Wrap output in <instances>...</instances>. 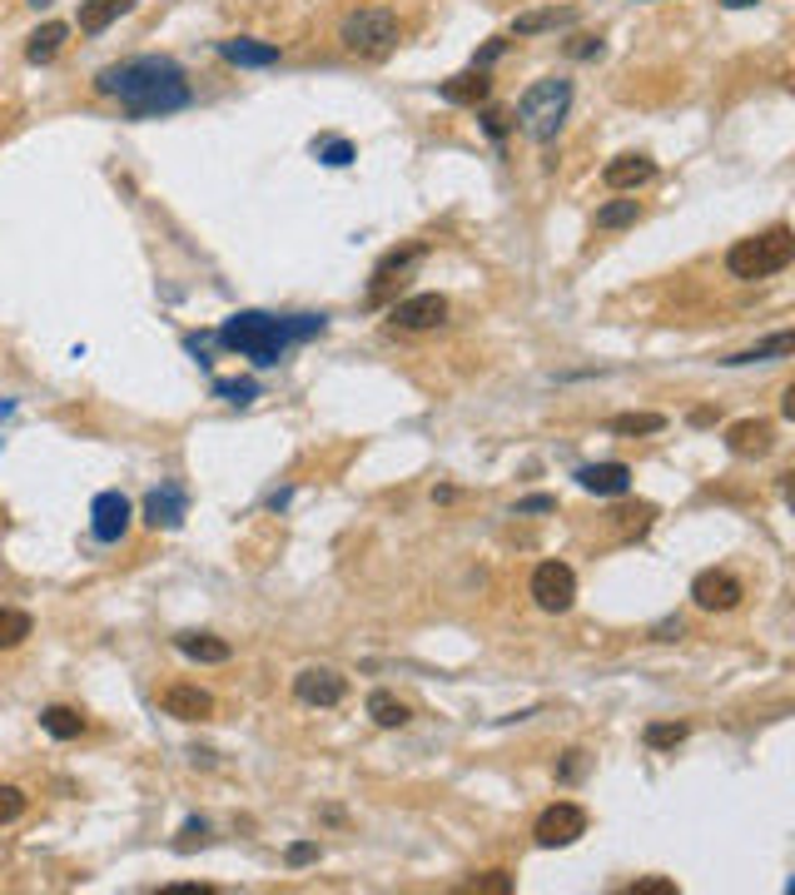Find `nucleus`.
Segmentation results:
<instances>
[{
  "instance_id": "nucleus-1",
  "label": "nucleus",
  "mask_w": 795,
  "mask_h": 895,
  "mask_svg": "<svg viewBox=\"0 0 795 895\" xmlns=\"http://www.w3.org/2000/svg\"><path fill=\"white\" fill-rule=\"evenodd\" d=\"M94 90L105 100H119L129 119H154V115H175L189 105V80L169 55H135L105 65L94 75Z\"/></svg>"
},
{
  "instance_id": "nucleus-2",
  "label": "nucleus",
  "mask_w": 795,
  "mask_h": 895,
  "mask_svg": "<svg viewBox=\"0 0 795 895\" xmlns=\"http://www.w3.org/2000/svg\"><path fill=\"white\" fill-rule=\"evenodd\" d=\"M314 333H324V314L274 318V314H258V308H244V314L224 318L219 343L229 349V354H244V358H254L258 368H269V364H279V358L289 354V343L314 339Z\"/></svg>"
},
{
  "instance_id": "nucleus-3",
  "label": "nucleus",
  "mask_w": 795,
  "mask_h": 895,
  "mask_svg": "<svg viewBox=\"0 0 795 895\" xmlns=\"http://www.w3.org/2000/svg\"><path fill=\"white\" fill-rule=\"evenodd\" d=\"M795 260V235H791V224H775V229H766V235L756 239H736L731 244V254H725V269H731V279H771V274L791 269Z\"/></svg>"
},
{
  "instance_id": "nucleus-4",
  "label": "nucleus",
  "mask_w": 795,
  "mask_h": 895,
  "mask_svg": "<svg viewBox=\"0 0 795 895\" xmlns=\"http://www.w3.org/2000/svg\"><path fill=\"white\" fill-rule=\"evenodd\" d=\"M567 110H572V80L552 75V80H538L522 100H517V125H522L538 144H547V140H557Z\"/></svg>"
},
{
  "instance_id": "nucleus-5",
  "label": "nucleus",
  "mask_w": 795,
  "mask_h": 895,
  "mask_svg": "<svg viewBox=\"0 0 795 895\" xmlns=\"http://www.w3.org/2000/svg\"><path fill=\"white\" fill-rule=\"evenodd\" d=\"M339 40L358 60H388L398 50V15L383 11V5H363V11L343 15Z\"/></svg>"
},
{
  "instance_id": "nucleus-6",
  "label": "nucleus",
  "mask_w": 795,
  "mask_h": 895,
  "mask_svg": "<svg viewBox=\"0 0 795 895\" xmlns=\"http://www.w3.org/2000/svg\"><path fill=\"white\" fill-rule=\"evenodd\" d=\"M582 836H586V811L577 802H552L547 811L538 816V825H532V841H538L542 850L577 846Z\"/></svg>"
},
{
  "instance_id": "nucleus-7",
  "label": "nucleus",
  "mask_w": 795,
  "mask_h": 895,
  "mask_svg": "<svg viewBox=\"0 0 795 895\" xmlns=\"http://www.w3.org/2000/svg\"><path fill=\"white\" fill-rule=\"evenodd\" d=\"M741 597H746V588H741V578L725 572V567H706V572H696V582H691V602H696L702 613H736Z\"/></svg>"
},
{
  "instance_id": "nucleus-8",
  "label": "nucleus",
  "mask_w": 795,
  "mask_h": 895,
  "mask_svg": "<svg viewBox=\"0 0 795 895\" xmlns=\"http://www.w3.org/2000/svg\"><path fill=\"white\" fill-rule=\"evenodd\" d=\"M532 602L542 613H567L577 602V572L567 563H542L532 572Z\"/></svg>"
},
{
  "instance_id": "nucleus-9",
  "label": "nucleus",
  "mask_w": 795,
  "mask_h": 895,
  "mask_svg": "<svg viewBox=\"0 0 795 895\" xmlns=\"http://www.w3.org/2000/svg\"><path fill=\"white\" fill-rule=\"evenodd\" d=\"M293 696L304 707H339L343 696H349V677L333 667H304L293 677Z\"/></svg>"
},
{
  "instance_id": "nucleus-10",
  "label": "nucleus",
  "mask_w": 795,
  "mask_h": 895,
  "mask_svg": "<svg viewBox=\"0 0 795 895\" xmlns=\"http://www.w3.org/2000/svg\"><path fill=\"white\" fill-rule=\"evenodd\" d=\"M393 324L403 333H428L447 324V299L443 294H413L403 304H393Z\"/></svg>"
},
{
  "instance_id": "nucleus-11",
  "label": "nucleus",
  "mask_w": 795,
  "mask_h": 895,
  "mask_svg": "<svg viewBox=\"0 0 795 895\" xmlns=\"http://www.w3.org/2000/svg\"><path fill=\"white\" fill-rule=\"evenodd\" d=\"M160 707H164V717H175V721H204V717H214V696L194 682H175V686H164Z\"/></svg>"
},
{
  "instance_id": "nucleus-12",
  "label": "nucleus",
  "mask_w": 795,
  "mask_h": 895,
  "mask_svg": "<svg viewBox=\"0 0 795 895\" xmlns=\"http://www.w3.org/2000/svg\"><path fill=\"white\" fill-rule=\"evenodd\" d=\"M656 179V160H646V154H617V160H607V169H602V185L617 189V194H636L642 185H652Z\"/></svg>"
},
{
  "instance_id": "nucleus-13",
  "label": "nucleus",
  "mask_w": 795,
  "mask_h": 895,
  "mask_svg": "<svg viewBox=\"0 0 795 895\" xmlns=\"http://www.w3.org/2000/svg\"><path fill=\"white\" fill-rule=\"evenodd\" d=\"M90 532L100 542H119L129 532V497L125 493H100L90 503Z\"/></svg>"
},
{
  "instance_id": "nucleus-14",
  "label": "nucleus",
  "mask_w": 795,
  "mask_h": 895,
  "mask_svg": "<svg viewBox=\"0 0 795 895\" xmlns=\"http://www.w3.org/2000/svg\"><path fill=\"white\" fill-rule=\"evenodd\" d=\"M725 448H731L736 458H766L775 448V424H766V418H741V424L725 428Z\"/></svg>"
},
{
  "instance_id": "nucleus-15",
  "label": "nucleus",
  "mask_w": 795,
  "mask_h": 895,
  "mask_svg": "<svg viewBox=\"0 0 795 895\" xmlns=\"http://www.w3.org/2000/svg\"><path fill=\"white\" fill-rule=\"evenodd\" d=\"M577 483L596 497H621L632 488V468H627V463H592V468L577 472Z\"/></svg>"
},
{
  "instance_id": "nucleus-16",
  "label": "nucleus",
  "mask_w": 795,
  "mask_h": 895,
  "mask_svg": "<svg viewBox=\"0 0 795 895\" xmlns=\"http://www.w3.org/2000/svg\"><path fill=\"white\" fill-rule=\"evenodd\" d=\"M185 513H189V503L179 488H154V493L144 497V522H150V528H179Z\"/></svg>"
},
{
  "instance_id": "nucleus-17",
  "label": "nucleus",
  "mask_w": 795,
  "mask_h": 895,
  "mask_svg": "<svg viewBox=\"0 0 795 895\" xmlns=\"http://www.w3.org/2000/svg\"><path fill=\"white\" fill-rule=\"evenodd\" d=\"M219 55L229 60V65H249V71H258V65H279V46H269V40H219Z\"/></svg>"
},
{
  "instance_id": "nucleus-18",
  "label": "nucleus",
  "mask_w": 795,
  "mask_h": 895,
  "mask_svg": "<svg viewBox=\"0 0 795 895\" xmlns=\"http://www.w3.org/2000/svg\"><path fill=\"white\" fill-rule=\"evenodd\" d=\"M175 647L185 652L189 661H210V667H219V661L235 657V647H229L224 636H214V632H179Z\"/></svg>"
},
{
  "instance_id": "nucleus-19",
  "label": "nucleus",
  "mask_w": 795,
  "mask_h": 895,
  "mask_svg": "<svg viewBox=\"0 0 795 895\" xmlns=\"http://www.w3.org/2000/svg\"><path fill=\"white\" fill-rule=\"evenodd\" d=\"M418 260H422V244H403V249H393V254H383V260H378V269H374V289H368V299L378 304V299L388 294L393 274L403 279V269H408V264H418Z\"/></svg>"
},
{
  "instance_id": "nucleus-20",
  "label": "nucleus",
  "mask_w": 795,
  "mask_h": 895,
  "mask_svg": "<svg viewBox=\"0 0 795 895\" xmlns=\"http://www.w3.org/2000/svg\"><path fill=\"white\" fill-rule=\"evenodd\" d=\"M488 94H492V80L482 71H463V75H453V80H443L447 105H482Z\"/></svg>"
},
{
  "instance_id": "nucleus-21",
  "label": "nucleus",
  "mask_w": 795,
  "mask_h": 895,
  "mask_svg": "<svg viewBox=\"0 0 795 895\" xmlns=\"http://www.w3.org/2000/svg\"><path fill=\"white\" fill-rule=\"evenodd\" d=\"M129 5H135V0H85L80 5V30L85 36H100V30H110Z\"/></svg>"
},
{
  "instance_id": "nucleus-22",
  "label": "nucleus",
  "mask_w": 795,
  "mask_h": 895,
  "mask_svg": "<svg viewBox=\"0 0 795 895\" xmlns=\"http://www.w3.org/2000/svg\"><path fill=\"white\" fill-rule=\"evenodd\" d=\"M795 354V333H771V339H760L756 349H741V354L721 358V364L741 368V364H766V358H791Z\"/></svg>"
},
{
  "instance_id": "nucleus-23",
  "label": "nucleus",
  "mask_w": 795,
  "mask_h": 895,
  "mask_svg": "<svg viewBox=\"0 0 795 895\" xmlns=\"http://www.w3.org/2000/svg\"><path fill=\"white\" fill-rule=\"evenodd\" d=\"M65 36H71V25H60V21L40 25L36 36H30V46H25V60H30V65H50V60L60 55V46H65Z\"/></svg>"
},
{
  "instance_id": "nucleus-24",
  "label": "nucleus",
  "mask_w": 795,
  "mask_h": 895,
  "mask_svg": "<svg viewBox=\"0 0 795 895\" xmlns=\"http://www.w3.org/2000/svg\"><path fill=\"white\" fill-rule=\"evenodd\" d=\"M368 717H374L383 731H398V727H408L413 721V711H408V702H398L393 692H368Z\"/></svg>"
},
{
  "instance_id": "nucleus-25",
  "label": "nucleus",
  "mask_w": 795,
  "mask_h": 895,
  "mask_svg": "<svg viewBox=\"0 0 795 895\" xmlns=\"http://www.w3.org/2000/svg\"><path fill=\"white\" fill-rule=\"evenodd\" d=\"M557 25H577V11L572 5H552V11H527L513 21L517 36H538V30H557Z\"/></svg>"
},
{
  "instance_id": "nucleus-26",
  "label": "nucleus",
  "mask_w": 795,
  "mask_h": 895,
  "mask_svg": "<svg viewBox=\"0 0 795 895\" xmlns=\"http://www.w3.org/2000/svg\"><path fill=\"white\" fill-rule=\"evenodd\" d=\"M40 727H46L55 742H75V736L85 731V717L75 707H46L40 711Z\"/></svg>"
},
{
  "instance_id": "nucleus-27",
  "label": "nucleus",
  "mask_w": 795,
  "mask_h": 895,
  "mask_svg": "<svg viewBox=\"0 0 795 895\" xmlns=\"http://www.w3.org/2000/svg\"><path fill=\"white\" fill-rule=\"evenodd\" d=\"M30 613H21V607H0V652H15L30 636Z\"/></svg>"
},
{
  "instance_id": "nucleus-28",
  "label": "nucleus",
  "mask_w": 795,
  "mask_h": 895,
  "mask_svg": "<svg viewBox=\"0 0 795 895\" xmlns=\"http://www.w3.org/2000/svg\"><path fill=\"white\" fill-rule=\"evenodd\" d=\"M691 736L686 721H652V727L642 731V742L652 746V752H671V746H681Z\"/></svg>"
},
{
  "instance_id": "nucleus-29",
  "label": "nucleus",
  "mask_w": 795,
  "mask_h": 895,
  "mask_svg": "<svg viewBox=\"0 0 795 895\" xmlns=\"http://www.w3.org/2000/svg\"><path fill=\"white\" fill-rule=\"evenodd\" d=\"M661 428H667V418H661V413H617V418H611V433H621V438L661 433Z\"/></svg>"
},
{
  "instance_id": "nucleus-30",
  "label": "nucleus",
  "mask_w": 795,
  "mask_h": 895,
  "mask_svg": "<svg viewBox=\"0 0 795 895\" xmlns=\"http://www.w3.org/2000/svg\"><path fill=\"white\" fill-rule=\"evenodd\" d=\"M642 219V204L636 200H611L596 210V229H627V224Z\"/></svg>"
},
{
  "instance_id": "nucleus-31",
  "label": "nucleus",
  "mask_w": 795,
  "mask_h": 895,
  "mask_svg": "<svg viewBox=\"0 0 795 895\" xmlns=\"http://www.w3.org/2000/svg\"><path fill=\"white\" fill-rule=\"evenodd\" d=\"M611 518H617V532H621V538H642V532L652 528L656 507H652V503H636V507H617V513H611Z\"/></svg>"
},
{
  "instance_id": "nucleus-32",
  "label": "nucleus",
  "mask_w": 795,
  "mask_h": 895,
  "mask_svg": "<svg viewBox=\"0 0 795 895\" xmlns=\"http://www.w3.org/2000/svg\"><path fill=\"white\" fill-rule=\"evenodd\" d=\"M513 885L517 881L507 871H482V875H472L463 891H468V895H513Z\"/></svg>"
},
{
  "instance_id": "nucleus-33",
  "label": "nucleus",
  "mask_w": 795,
  "mask_h": 895,
  "mask_svg": "<svg viewBox=\"0 0 795 895\" xmlns=\"http://www.w3.org/2000/svg\"><path fill=\"white\" fill-rule=\"evenodd\" d=\"M214 393L229 403H254L258 399V383L254 378H214Z\"/></svg>"
},
{
  "instance_id": "nucleus-34",
  "label": "nucleus",
  "mask_w": 795,
  "mask_h": 895,
  "mask_svg": "<svg viewBox=\"0 0 795 895\" xmlns=\"http://www.w3.org/2000/svg\"><path fill=\"white\" fill-rule=\"evenodd\" d=\"M586 766H592V756H586L582 746H572V752H561V761H557V781H567V786H577V781L586 777Z\"/></svg>"
},
{
  "instance_id": "nucleus-35",
  "label": "nucleus",
  "mask_w": 795,
  "mask_h": 895,
  "mask_svg": "<svg viewBox=\"0 0 795 895\" xmlns=\"http://www.w3.org/2000/svg\"><path fill=\"white\" fill-rule=\"evenodd\" d=\"M25 806H30V796H25L21 786H0V825H11L25 816Z\"/></svg>"
},
{
  "instance_id": "nucleus-36",
  "label": "nucleus",
  "mask_w": 795,
  "mask_h": 895,
  "mask_svg": "<svg viewBox=\"0 0 795 895\" xmlns=\"http://www.w3.org/2000/svg\"><path fill=\"white\" fill-rule=\"evenodd\" d=\"M314 154L324 160V165L343 169V165L353 160V144H349V140H314Z\"/></svg>"
},
{
  "instance_id": "nucleus-37",
  "label": "nucleus",
  "mask_w": 795,
  "mask_h": 895,
  "mask_svg": "<svg viewBox=\"0 0 795 895\" xmlns=\"http://www.w3.org/2000/svg\"><path fill=\"white\" fill-rule=\"evenodd\" d=\"M632 895H677V881H661V875H646V881H632L627 885Z\"/></svg>"
},
{
  "instance_id": "nucleus-38",
  "label": "nucleus",
  "mask_w": 795,
  "mask_h": 895,
  "mask_svg": "<svg viewBox=\"0 0 795 895\" xmlns=\"http://www.w3.org/2000/svg\"><path fill=\"white\" fill-rule=\"evenodd\" d=\"M308 860H318V841H293V846H289V866H308Z\"/></svg>"
},
{
  "instance_id": "nucleus-39",
  "label": "nucleus",
  "mask_w": 795,
  "mask_h": 895,
  "mask_svg": "<svg viewBox=\"0 0 795 895\" xmlns=\"http://www.w3.org/2000/svg\"><path fill=\"white\" fill-rule=\"evenodd\" d=\"M503 50H507V40H488V46H482L478 55H472V71H482V65H492V60L503 55Z\"/></svg>"
},
{
  "instance_id": "nucleus-40",
  "label": "nucleus",
  "mask_w": 795,
  "mask_h": 895,
  "mask_svg": "<svg viewBox=\"0 0 795 895\" xmlns=\"http://www.w3.org/2000/svg\"><path fill=\"white\" fill-rule=\"evenodd\" d=\"M552 507H557V497L532 493V497H522V503H517V513H552Z\"/></svg>"
},
{
  "instance_id": "nucleus-41",
  "label": "nucleus",
  "mask_w": 795,
  "mask_h": 895,
  "mask_svg": "<svg viewBox=\"0 0 795 895\" xmlns=\"http://www.w3.org/2000/svg\"><path fill=\"white\" fill-rule=\"evenodd\" d=\"M482 125H488L492 140H503V135H507V115H503V110H488V115H482Z\"/></svg>"
},
{
  "instance_id": "nucleus-42",
  "label": "nucleus",
  "mask_w": 795,
  "mask_h": 895,
  "mask_svg": "<svg viewBox=\"0 0 795 895\" xmlns=\"http://www.w3.org/2000/svg\"><path fill=\"white\" fill-rule=\"evenodd\" d=\"M572 55H577V60H592V55H602V40H592V36L572 40Z\"/></svg>"
},
{
  "instance_id": "nucleus-43",
  "label": "nucleus",
  "mask_w": 795,
  "mask_h": 895,
  "mask_svg": "<svg viewBox=\"0 0 795 895\" xmlns=\"http://www.w3.org/2000/svg\"><path fill=\"white\" fill-rule=\"evenodd\" d=\"M164 895H214V885H199V881H185V885H164Z\"/></svg>"
},
{
  "instance_id": "nucleus-44",
  "label": "nucleus",
  "mask_w": 795,
  "mask_h": 895,
  "mask_svg": "<svg viewBox=\"0 0 795 895\" xmlns=\"http://www.w3.org/2000/svg\"><path fill=\"white\" fill-rule=\"evenodd\" d=\"M204 831H210L204 821H189V825H185V836H179V850H189L194 841H204Z\"/></svg>"
},
{
  "instance_id": "nucleus-45",
  "label": "nucleus",
  "mask_w": 795,
  "mask_h": 895,
  "mask_svg": "<svg viewBox=\"0 0 795 895\" xmlns=\"http://www.w3.org/2000/svg\"><path fill=\"white\" fill-rule=\"evenodd\" d=\"M677 636H681V617H671V622L656 627V642H677Z\"/></svg>"
},
{
  "instance_id": "nucleus-46",
  "label": "nucleus",
  "mask_w": 795,
  "mask_h": 895,
  "mask_svg": "<svg viewBox=\"0 0 795 895\" xmlns=\"http://www.w3.org/2000/svg\"><path fill=\"white\" fill-rule=\"evenodd\" d=\"M716 424V408H691V428H711Z\"/></svg>"
},
{
  "instance_id": "nucleus-47",
  "label": "nucleus",
  "mask_w": 795,
  "mask_h": 895,
  "mask_svg": "<svg viewBox=\"0 0 795 895\" xmlns=\"http://www.w3.org/2000/svg\"><path fill=\"white\" fill-rule=\"evenodd\" d=\"M721 5H725V11H750L756 0H721Z\"/></svg>"
}]
</instances>
